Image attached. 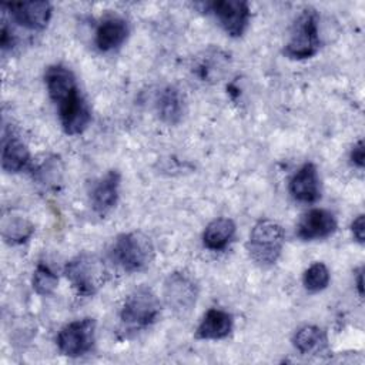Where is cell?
Masks as SVG:
<instances>
[{"label":"cell","instance_id":"18","mask_svg":"<svg viewBox=\"0 0 365 365\" xmlns=\"http://www.w3.org/2000/svg\"><path fill=\"white\" fill-rule=\"evenodd\" d=\"M235 230V222L231 218H215L205 227L202 234V242L211 251H221L227 248V245L232 241Z\"/></svg>","mask_w":365,"mask_h":365},{"label":"cell","instance_id":"19","mask_svg":"<svg viewBox=\"0 0 365 365\" xmlns=\"http://www.w3.org/2000/svg\"><path fill=\"white\" fill-rule=\"evenodd\" d=\"M29 161L30 151L19 137H9L3 140L1 168L6 173H19L27 167Z\"/></svg>","mask_w":365,"mask_h":365},{"label":"cell","instance_id":"21","mask_svg":"<svg viewBox=\"0 0 365 365\" xmlns=\"http://www.w3.org/2000/svg\"><path fill=\"white\" fill-rule=\"evenodd\" d=\"M33 232H34L33 224L23 217L11 215L3 220L1 234L4 241L11 245H19L26 242L33 235Z\"/></svg>","mask_w":365,"mask_h":365},{"label":"cell","instance_id":"12","mask_svg":"<svg viewBox=\"0 0 365 365\" xmlns=\"http://www.w3.org/2000/svg\"><path fill=\"white\" fill-rule=\"evenodd\" d=\"M120 182V173L117 170H108L93 184V188L90 191V201L93 210L97 214L104 215L117 204Z\"/></svg>","mask_w":365,"mask_h":365},{"label":"cell","instance_id":"15","mask_svg":"<svg viewBox=\"0 0 365 365\" xmlns=\"http://www.w3.org/2000/svg\"><path fill=\"white\" fill-rule=\"evenodd\" d=\"M155 110L163 123L168 125L178 124L185 111L184 94L175 86H165L155 97Z\"/></svg>","mask_w":365,"mask_h":365},{"label":"cell","instance_id":"14","mask_svg":"<svg viewBox=\"0 0 365 365\" xmlns=\"http://www.w3.org/2000/svg\"><path fill=\"white\" fill-rule=\"evenodd\" d=\"M130 29L127 21L118 16H107L96 30L94 43L103 53L117 50L128 37Z\"/></svg>","mask_w":365,"mask_h":365},{"label":"cell","instance_id":"22","mask_svg":"<svg viewBox=\"0 0 365 365\" xmlns=\"http://www.w3.org/2000/svg\"><path fill=\"white\" fill-rule=\"evenodd\" d=\"M329 278L327 265L324 262H314L304 271L302 284L308 292H319L328 287Z\"/></svg>","mask_w":365,"mask_h":365},{"label":"cell","instance_id":"28","mask_svg":"<svg viewBox=\"0 0 365 365\" xmlns=\"http://www.w3.org/2000/svg\"><path fill=\"white\" fill-rule=\"evenodd\" d=\"M364 267H361L356 272V289H358V294L362 297L364 295Z\"/></svg>","mask_w":365,"mask_h":365},{"label":"cell","instance_id":"6","mask_svg":"<svg viewBox=\"0 0 365 365\" xmlns=\"http://www.w3.org/2000/svg\"><path fill=\"white\" fill-rule=\"evenodd\" d=\"M163 297L167 307L177 315H187L195 307L198 298V284L185 271L171 272L163 287Z\"/></svg>","mask_w":365,"mask_h":365},{"label":"cell","instance_id":"20","mask_svg":"<svg viewBox=\"0 0 365 365\" xmlns=\"http://www.w3.org/2000/svg\"><path fill=\"white\" fill-rule=\"evenodd\" d=\"M292 344L301 354H318L327 346V335L317 325H304L294 334Z\"/></svg>","mask_w":365,"mask_h":365},{"label":"cell","instance_id":"26","mask_svg":"<svg viewBox=\"0 0 365 365\" xmlns=\"http://www.w3.org/2000/svg\"><path fill=\"white\" fill-rule=\"evenodd\" d=\"M349 158L352 161L354 165H356L358 168L364 167V158H365V151H364V141L359 140L351 150Z\"/></svg>","mask_w":365,"mask_h":365},{"label":"cell","instance_id":"8","mask_svg":"<svg viewBox=\"0 0 365 365\" xmlns=\"http://www.w3.org/2000/svg\"><path fill=\"white\" fill-rule=\"evenodd\" d=\"M208 11L231 37H241L250 23V4L244 0H215L207 3Z\"/></svg>","mask_w":365,"mask_h":365},{"label":"cell","instance_id":"9","mask_svg":"<svg viewBox=\"0 0 365 365\" xmlns=\"http://www.w3.org/2000/svg\"><path fill=\"white\" fill-rule=\"evenodd\" d=\"M56 106L61 127L66 134L77 135L88 127L91 121V111L86 98L80 93V88L70 93Z\"/></svg>","mask_w":365,"mask_h":365},{"label":"cell","instance_id":"17","mask_svg":"<svg viewBox=\"0 0 365 365\" xmlns=\"http://www.w3.org/2000/svg\"><path fill=\"white\" fill-rule=\"evenodd\" d=\"M44 81L48 96L54 101V104H57L60 100L78 88L74 73L61 64L50 66L46 70Z\"/></svg>","mask_w":365,"mask_h":365},{"label":"cell","instance_id":"16","mask_svg":"<svg viewBox=\"0 0 365 365\" xmlns=\"http://www.w3.org/2000/svg\"><path fill=\"white\" fill-rule=\"evenodd\" d=\"M232 325L234 319L230 312L211 308L204 314L200 325L197 327L195 335L200 339H222L230 335Z\"/></svg>","mask_w":365,"mask_h":365},{"label":"cell","instance_id":"10","mask_svg":"<svg viewBox=\"0 0 365 365\" xmlns=\"http://www.w3.org/2000/svg\"><path fill=\"white\" fill-rule=\"evenodd\" d=\"M3 9H7L13 20H16L20 26L29 30L46 29L53 11L51 4L44 0L4 3Z\"/></svg>","mask_w":365,"mask_h":365},{"label":"cell","instance_id":"5","mask_svg":"<svg viewBox=\"0 0 365 365\" xmlns=\"http://www.w3.org/2000/svg\"><path fill=\"white\" fill-rule=\"evenodd\" d=\"M161 312V302L154 291L145 285L133 289L120 311L121 322L131 329H144L154 324Z\"/></svg>","mask_w":365,"mask_h":365},{"label":"cell","instance_id":"7","mask_svg":"<svg viewBox=\"0 0 365 365\" xmlns=\"http://www.w3.org/2000/svg\"><path fill=\"white\" fill-rule=\"evenodd\" d=\"M96 341V321L83 318L63 327L56 338L61 354L77 358L91 351Z\"/></svg>","mask_w":365,"mask_h":365},{"label":"cell","instance_id":"3","mask_svg":"<svg viewBox=\"0 0 365 365\" xmlns=\"http://www.w3.org/2000/svg\"><path fill=\"white\" fill-rule=\"evenodd\" d=\"M285 244L284 228L272 220L258 221L250 232L247 250L250 258L259 267H271L281 257Z\"/></svg>","mask_w":365,"mask_h":365},{"label":"cell","instance_id":"25","mask_svg":"<svg viewBox=\"0 0 365 365\" xmlns=\"http://www.w3.org/2000/svg\"><path fill=\"white\" fill-rule=\"evenodd\" d=\"M351 231H352V235H354L355 241L362 245L365 242V215L364 214H359L352 221Z\"/></svg>","mask_w":365,"mask_h":365},{"label":"cell","instance_id":"13","mask_svg":"<svg viewBox=\"0 0 365 365\" xmlns=\"http://www.w3.org/2000/svg\"><path fill=\"white\" fill-rule=\"evenodd\" d=\"M289 194L299 202H315L321 197V184L317 167L305 163L289 181Z\"/></svg>","mask_w":365,"mask_h":365},{"label":"cell","instance_id":"23","mask_svg":"<svg viewBox=\"0 0 365 365\" xmlns=\"http://www.w3.org/2000/svg\"><path fill=\"white\" fill-rule=\"evenodd\" d=\"M58 284L57 275L44 264H38L33 274V288L38 295H53Z\"/></svg>","mask_w":365,"mask_h":365},{"label":"cell","instance_id":"27","mask_svg":"<svg viewBox=\"0 0 365 365\" xmlns=\"http://www.w3.org/2000/svg\"><path fill=\"white\" fill-rule=\"evenodd\" d=\"M0 43H1V48H3V50L11 48L13 44H14L13 33H11V30L7 27L6 21H3V26H1V38H0Z\"/></svg>","mask_w":365,"mask_h":365},{"label":"cell","instance_id":"1","mask_svg":"<svg viewBox=\"0 0 365 365\" xmlns=\"http://www.w3.org/2000/svg\"><path fill=\"white\" fill-rule=\"evenodd\" d=\"M154 245L151 240L140 232H123L115 237L110 248V259L125 272H140L154 259Z\"/></svg>","mask_w":365,"mask_h":365},{"label":"cell","instance_id":"4","mask_svg":"<svg viewBox=\"0 0 365 365\" xmlns=\"http://www.w3.org/2000/svg\"><path fill=\"white\" fill-rule=\"evenodd\" d=\"M318 13L308 7L294 21L291 36L284 47V54L292 60H304L315 56L319 50Z\"/></svg>","mask_w":365,"mask_h":365},{"label":"cell","instance_id":"24","mask_svg":"<svg viewBox=\"0 0 365 365\" xmlns=\"http://www.w3.org/2000/svg\"><path fill=\"white\" fill-rule=\"evenodd\" d=\"M58 158H48L44 161L38 168H37V180L41 184H56L60 181V174H61V167Z\"/></svg>","mask_w":365,"mask_h":365},{"label":"cell","instance_id":"11","mask_svg":"<svg viewBox=\"0 0 365 365\" xmlns=\"http://www.w3.org/2000/svg\"><path fill=\"white\" fill-rule=\"evenodd\" d=\"M336 220L334 214L324 208H314L304 214L297 227V234L304 241L322 240L336 231Z\"/></svg>","mask_w":365,"mask_h":365},{"label":"cell","instance_id":"2","mask_svg":"<svg viewBox=\"0 0 365 365\" xmlns=\"http://www.w3.org/2000/svg\"><path fill=\"white\" fill-rule=\"evenodd\" d=\"M64 274L78 295L91 297L100 291L108 279L104 261L90 252H81L70 259Z\"/></svg>","mask_w":365,"mask_h":365}]
</instances>
